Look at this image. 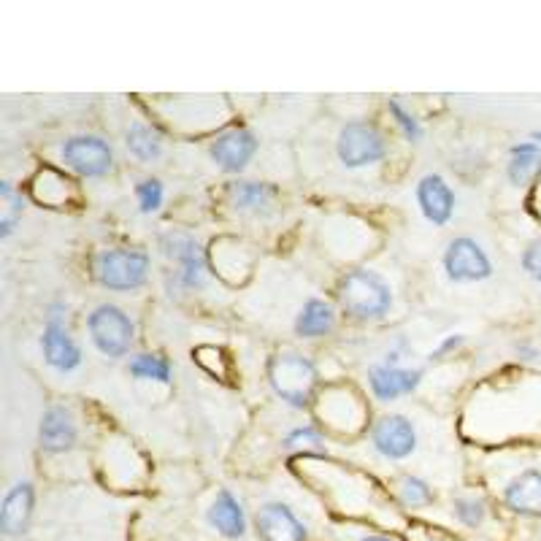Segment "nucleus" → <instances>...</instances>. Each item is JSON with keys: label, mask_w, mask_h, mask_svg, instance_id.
<instances>
[{"label": "nucleus", "mask_w": 541, "mask_h": 541, "mask_svg": "<svg viewBox=\"0 0 541 541\" xmlns=\"http://www.w3.org/2000/svg\"><path fill=\"white\" fill-rule=\"evenodd\" d=\"M322 436L317 428L312 425H303V428H295L290 436L285 439V447H306V444H320Z\"/></svg>", "instance_id": "nucleus-30"}, {"label": "nucleus", "mask_w": 541, "mask_h": 541, "mask_svg": "<svg viewBox=\"0 0 541 541\" xmlns=\"http://www.w3.org/2000/svg\"><path fill=\"white\" fill-rule=\"evenodd\" d=\"M95 276L109 290H138L149 276V255L141 249H103L95 257Z\"/></svg>", "instance_id": "nucleus-4"}, {"label": "nucleus", "mask_w": 541, "mask_h": 541, "mask_svg": "<svg viewBox=\"0 0 541 541\" xmlns=\"http://www.w3.org/2000/svg\"><path fill=\"white\" fill-rule=\"evenodd\" d=\"M268 385L285 404L303 409L312 404L314 390L320 385V371L312 360L298 352H279L268 360Z\"/></svg>", "instance_id": "nucleus-2"}, {"label": "nucleus", "mask_w": 541, "mask_h": 541, "mask_svg": "<svg viewBox=\"0 0 541 541\" xmlns=\"http://www.w3.org/2000/svg\"><path fill=\"white\" fill-rule=\"evenodd\" d=\"M422 382L420 368H401V366H371L368 368V385H371V393L379 398V401H395L401 395H409L412 390H417Z\"/></svg>", "instance_id": "nucleus-13"}, {"label": "nucleus", "mask_w": 541, "mask_h": 541, "mask_svg": "<svg viewBox=\"0 0 541 541\" xmlns=\"http://www.w3.org/2000/svg\"><path fill=\"white\" fill-rule=\"evenodd\" d=\"M0 195H3V201H6V214H3V222H0V239H9L11 230L17 225L19 214L25 209V203H22V195L11 190L9 182L0 184Z\"/></svg>", "instance_id": "nucleus-26"}, {"label": "nucleus", "mask_w": 541, "mask_h": 541, "mask_svg": "<svg viewBox=\"0 0 541 541\" xmlns=\"http://www.w3.org/2000/svg\"><path fill=\"white\" fill-rule=\"evenodd\" d=\"M230 198H233L236 209L266 214V211H271V203H274V190L260 182H236L230 184Z\"/></svg>", "instance_id": "nucleus-20"}, {"label": "nucleus", "mask_w": 541, "mask_h": 541, "mask_svg": "<svg viewBox=\"0 0 541 541\" xmlns=\"http://www.w3.org/2000/svg\"><path fill=\"white\" fill-rule=\"evenodd\" d=\"M387 109H390V114H393V117H395V125L401 128V133H404V136H406V141H412V144H417V141H420V138H422V128H420V122L414 120L412 111H406L404 106H401V103L395 101V98L390 103H387Z\"/></svg>", "instance_id": "nucleus-28"}, {"label": "nucleus", "mask_w": 541, "mask_h": 541, "mask_svg": "<svg viewBox=\"0 0 541 541\" xmlns=\"http://www.w3.org/2000/svg\"><path fill=\"white\" fill-rule=\"evenodd\" d=\"M398 496H401V504L409 506V509H420V506L433 504L431 485L417 477L401 479V482H398Z\"/></svg>", "instance_id": "nucleus-24"}, {"label": "nucleus", "mask_w": 541, "mask_h": 541, "mask_svg": "<svg viewBox=\"0 0 541 541\" xmlns=\"http://www.w3.org/2000/svg\"><path fill=\"white\" fill-rule=\"evenodd\" d=\"M506 506L520 517H541V471L528 468L506 485Z\"/></svg>", "instance_id": "nucleus-17"}, {"label": "nucleus", "mask_w": 541, "mask_h": 541, "mask_svg": "<svg viewBox=\"0 0 541 541\" xmlns=\"http://www.w3.org/2000/svg\"><path fill=\"white\" fill-rule=\"evenodd\" d=\"M536 541H541V528H539V533H536Z\"/></svg>", "instance_id": "nucleus-34"}, {"label": "nucleus", "mask_w": 541, "mask_h": 541, "mask_svg": "<svg viewBox=\"0 0 541 541\" xmlns=\"http://www.w3.org/2000/svg\"><path fill=\"white\" fill-rule=\"evenodd\" d=\"M136 198L141 214H155L163 206L166 190H163V184L157 182V179H144V182L136 184Z\"/></svg>", "instance_id": "nucleus-27"}, {"label": "nucleus", "mask_w": 541, "mask_h": 541, "mask_svg": "<svg viewBox=\"0 0 541 541\" xmlns=\"http://www.w3.org/2000/svg\"><path fill=\"white\" fill-rule=\"evenodd\" d=\"M76 422L68 409L63 406H52L46 409L38 425V441H41V450L46 452H68L76 444Z\"/></svg>", "instance_id": "nucleus-16"}, {"label": "nucleus", "mask_w": 541, "mask_h": 541, "mask_svg": "<svg viewBox=\"0 0 541 541\" xmlns=\"http://www.w3.org/2000/svg\"><path fill=\"white\" fill-rule=\"evenodd\" d=\"M336 295L341 309L355 320H382L393 306V290L385 282V276L368 268H355L341 276Z\"/></svg>", "instance_id": "nucleus-1"}, {"label": "nucleus", "mask_w": 541, "mask_h": 541, "mask_svg": "<svg viewBox=\"0 0 541 541\" xmlns=\"http://www.w3.org/2000/svg\"><path fill=\"white\" fill-rule=\"evenodd\" d=\"M533 138H536V141H541V130L539 133H533Z\"/></svg>", "instance_id": "nucleus-33"}, {"label": "nucleus", "mask_w": 541, "mask_h": 541, "mask_svg": "<svg viewBox=\"0 0 541 541\" xmlns=\"http://www.w3.org/2000/svg\"><path fill=\"white\" fill-rule=\"evenodd\" d=\"M444 271L452 282H482L493 274V263L477 241L460 236L452 239L444 252Z\"/></svg>", "instance_id": "nucleus-9"}, {"label": "nucleus", "mask_w": 541, "mask_h": 541, "mask_svg": "<svg viewBox=\"0 0 541 541\" xmlns=\"http://www.w3.org/2000/svg\"><path fill=\"white\" fill-rule=\"evenodd\" d=\"M333 328H336V312L331 303L320 298H309L295 317V333L301 339H320V336H328Z\"/></svg>", "instance_id": "nucleus-19"}, {"label": "nucleus", "mask_w": 541, "mask_h": 541, "mask_svg": "<svg viewBox=\"0 0 541 541\" xmlns=\"http://www.w3.org/2000/svg\"><path fill=\"white\" fill-rule=\"evenodd\" d=\"M87 331H90L92 344L103 352L106 358H122L128 355L136 339V325L128 314L122 312L114 303H101L95 312L87 317Z\"/></svg>", "instance_id": "nucleus-3"}, {"label": "nucleus", "mask_w": 541, "mask_h": 541, "mask_svg": "<svg viewBox=\"0 0 541 541\" xmlns=\"http://www.w3.org/2000/svg\"><path fill=\"white\" fill-rule=\"evenodd\" d=\"M339 160L347 168H363L379 163L387 155V141L371 122H347L336 141Z\"/></svg>", "instance_id": "nucleus-5"}, {"label": "nucleus", "mask_w": 541, "mask_h": 541, "mask_svg": "<svg viewBox=\"0 0 541 541\" xmlns=\"http://www.w3.org/2000/svg\"><path fill=\"white\" fill-rule=\"evenodd\" d=\"M128 371L136 379H155V382H171V363L163 355H136V358L130 360Z\"/></svg>", "instance_id": "nucleus-23"}, {"label": "nucleus", "mask_w": 541, "mask_h": 541, "mask_svg": "<svg viewBox=\"0 0 541 541\" xmlns=\"http://www.w3.org/2000/svg\"><path fill=\"white\" fill-rule=\"evenodd\" d=\"M63 163L87 179H101L114 168L109 141L98 136H74L63 144Z\"/></svg>", "instance_id": "nucleus-7"}, {"label": "nucleus", "mask_w": 541, "mask_h": 541, "mask_svg": "<svg viewBox=\"0 0 541 541\" xmlns=\"http://www.w3.org/2000/svg\"><path fill=\"white\" fill-rule=\"evenodd\" d=\"M209 523L217 533H222L225 539H241L247 533V517L241 509L239 498L233 496L230 490H220L214 504L209 509Z\"/></svg>", "instance_id": "nucleus-18"}, {"label": "nucleus", "mask_w": 541, "mask_h": 541, "mask_svg": "<svg viewBox=\"0 0 541 541\" xmlns=\"http://www.w3.org/2000/svg\"><path fill=\"white\" fill-rule=\"evenodd\" d=\"M523 268L541 285V239L531 241L523 252Z\"/></svg>", "instance_id": "nucleus-29"}, {"label": "nucleus", "mask_w": 541, "mask_h": 541, "mask_svg": "<svg viewBox=\"0 0 541 541\" xmlns=\"http://www.w3.org/2000/svg\"><path fill=\"white\" fill-rule=\"evenodd\" d=\"M257 152V138L255 133H249L247 128H233L225 130L222 136H217L211 141L209 155L211 160L228 171V174H239L249 166V160L255 157Z\"/></svg>", "instance_id": "nucleus-11"}, {"label": "nucleus", "mask_w": 541, "mask_h": 541, "mask_svg": "<svg viewBox=\"0 0 541 541\" xmlns=\"http://www.w3.org/2000/svg\"><path fill=\"white\" fill-rule=\"evenodd\" d=\"M255 525L263 541H306V525L295 517L287 504L271 501L255 514Z\"/></svg>", "instance_id": "nucleus-12"}, {"label": "nucleus", "mask_w": 541, "mask_h": 541, "mask_svg": "<svg viewBox=\"0 0 541 541\" xmlns=\"http://www.w3.org/2000/svg\"><path fill=\"white\" fill-rule=\"evenodd\" d=\"M541 171V149L536 144H517L512 147V157H509V166H506V176L512 184H525L531 182L533 176Z\"/></svg>", "instance_id": "nucleus-21"}, {"label": "nucleus", "mask_w": 541, "mask_h": 541, "mask_svg": "<svg viewBox=\"0 0 541 541\" xmlns=\"http://www.w3.org/2000/svg\"><path fill=\"white\" fill-rule=\"evenodd\" d=\"M374 450L387 460L409 458L417 447V431L412 420H406L404 414H385L379 417L371 431Z\"/></svg>", "instance_id": "nucleus-10"}, {"label": "nucleus", "mask_w": 541, "mask_h": 541, "mask_svg": "<svg viewBox=\"0 0 541 541\" xmlns=\"http://www.w3.org/2000/svg\"><path fill=\"white\" fill-rule=\"evenodd\" d=\"M452 512L458 517V523H463L466 528H477L485 520V501H479V498L471 496H458L455 498V504H452Z\"/></svg>", "instance_id": "nucleus-25"}, {"label": "nucleus", "mask_w": 541, "mask_h": 541, "mask_svg": "<svg viewBox=\"0 0 541 541\" xmlns=\"http://www.w3.org/2000/svg\"><path fill=\"white\" fill-rule=\"evenodd\" d=\"M160 252L179 266L176 279L182 287L195 290L206 282V257L201 252V244L190 233H179V230L166 233L160 239Z\"/></svg>", "instance_id": "nucleus-6"}, {"label": "nucleus", "mask_w": 541, "mask_h": 541, "mask_svg": "<svg viewBox=\"0 0 541 541\" xmlns=\"http://www.w3.org/2000/svg\"><path fill=\"white\" fill-rule=\"evenodd\" d=\"M460 344H463V336H450V339L441 341L439 349H436V352H433L431 358H441V355H447V352H450V349L460 347Z\"/></svg>", "instance_id": "nucleus-31"}, {"label": "nucleus", "mask_w": 541, "mask_h": 541, "mask_svg": "<svg viewBox=\"0 0 541 541\" xmlns=\"http://www.w3.org/2000/svg\"><path fill=\"white\" fill-rule=\"evenodd\" d=\"M33 506H36V490L30 482H17L11 487L3 506H0V531L6 536H22L28 531L30 517H33Z\"/></svg>", "instance_id": "nucleus-15"}, {"label": "nucleus", "mask_w": 541, "mask_h": 541, "mask_svg": "<svg viewBox=\"0 0 541 541\" xmlns=\"http://www.w3.org/2000/svg\"><path fill=\"white\" fill-rule=\"evenodd\" d=\"M41 347H44L46 363L55 368V371H60V374H68V371L82 366V349L71 339V331H68V325H65L63 306H52V312L46 317Z\"/></svg>", "instance_id": "nucleus-8"}, {"label": "nucleus", "mask_w": 541, "mask_h": 541, "mask_svg": "<svg viewBox=\"0 0 541 541\" xmlns=\"http://www.w3.org/2000/svg\"><path fill=\"white\" fill-rule=\"evenodd\" d=\"M125 144H128L130 155L141 160V163H152V160L163 155V136H160L155 128L141 125V122H136V125L128 130Z\"/></svg>", "instance_id": "nucleus-22"}, {"label": "nucleus", "mask_w": 541, "mask_h": 541, "mask_svg": "<svg viewBox=\"0 0 541 541\" xmlns=\"http://www.w3.org/2000/svg\"><path fill=\"white\" fill-rule=\"evenodd\" d=\"M360 541H393V539H390V536H366V539Z\"/></svg>", "instance_id": "nucleus-32"}, {"label": "nucleus", "mask_w": 541, "mask_h": 541, "mask_svg": "<svg viewBox=\"0 0 541 541\" xmlns=\"http://www.w3.org/2000/svg\"><path fill=\"white\" fill-rule=\"evenodd\" d=\"M417 203L425 220L433 225H447L455 211V193L439 174H428L417 184Z\"/></svg>", "instance_id": "nucleus-14"}]
</instances>
